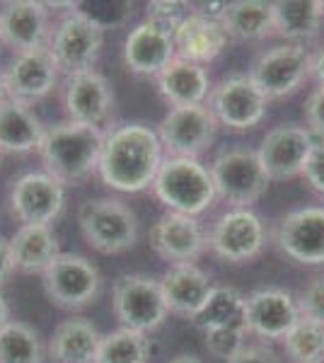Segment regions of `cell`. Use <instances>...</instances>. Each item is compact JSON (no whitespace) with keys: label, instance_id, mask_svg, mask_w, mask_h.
<instances>
[{"label":"cell","instance_id":"6da1fadb","mask_svg":"<svg viewBox=\"0 0 324 363\" xmlns=\"http://www.w3.org/2000/svg\"><path fill=\"white\" fill-rule=\"evenodd\" d=\"M162 162L164 148L157 128L131 121L107 131L97 174L109 189L123 191V194H140L152 186Z\"/></svg>","mask_w":324,"mask_h":363},{"label":"cell","instance_id":"7a4b0ae2","mask_svg":"<svg viewBox=\"0 0 324 363\" xmlns=\"http://www.w3.org/2000/svg\"><path fill=\"white\" fill-rule=\"evenodd\" d=\"M104 136L107 131L75 124V121H61L46 128L44 140L37 150L44 162V172L56 177L63 186L87 182L92 174H97Z\"/></svg>","mask_w":324,"mask_h":363},{"label":"cell","instance_id":"3957f363","mask_svg":"<svg viewBox=\"0 0 324 363\" xmlns=\"http://www.w3.org/2000/svg\"><path fill=\"white\" fill-rule=\"evenodd\" d=\"M150 189L167 211L194 218L218 199L211 167L196 157H164Z\"/></svg>","mask_w":324,"mask_h":363},{"label":"cell","instance_id":"277c9868","mask_svg":"<svg viewBox=\"0 0 324 363\" xmlns=\"http://www.w3.org/2000/svg\"><path fill=\"white\" fill-rule=\"evenodd\" d=\"M78 228L99 255H123L138 242V218L119 199H87L78 208Z\"/></svg>","mask_w":324,"mask_h":363},{"label":"cell","instance_id":"5b68a950","mask_svg":"<svg viewBox=\"0 0 324 363\" xmlns=\"http://www.w3.org/2000/svg\"><path fill=\"white\" fill-rule=\"evenodd\" d=\"M104 46V27L82 10H70L56 22L49 37V54L54 56L61 73L78 75L95 70V63Z\"/></svg>","mask_w":324,"mask_h":363},{"label":"cell","instance_id":"8992f818","mask_svg":"<svg viewBox=\"0 0 324 363\" xmlns=\"http://www.w3.org/2000/svg\"><path fill=\"white\" fill-rule=\"evenodd\" d=\"M111 310L121 327L152 335L167 320L160 279L148 274H123L111 286Z\"/></svg>","mask_w":324,"mask_h":363},{"label":"cell","instance_id":"52a82bcc","mask_svg":"<svg viewBox=\"0 0 324 363\" xmlns=\"http://www.w3.org/2000/svg\"><path fill=\"white\" fill-rule=\"evenodd\" d=\"M208 167L216 184V196L223 199L230 208H252L267 194L271 184L257 150L250 148L220 150Z\"/></svg>","mask_w":324,"mask_h":363},{"label":"cell","instance_id":"ba28073f","mask_svg":"<svg viewBox=\"0 0 324 363\" xmlns=\"http://www.w3.org/2000/svg\"><path fill=\"white\" fill-rule=\"evenodd\" d=\"M247 75L269 102L291 97L312 78V54L308 46L276 44L252 63Z\"/></svg>","mask_w":324,"mask_h":363},{"label":"cell","instance_id":"9c48e42d","mask_svg":"<svg viewBox=\"0 0 324 363\" xmlns=\"http://www.w3.org/2000/svg\"><path fill=\"white\" fill-rule=\"evenodd\" d=\"M44 294L61 310H82L97 301L102 274L87 257L61 252L56 262L41 274Z\"/></svg>","mask_w":324,"mask_h":363},{"label":"cell","instance_id":"30bf717a","mask_svg":"<svg viewBox=\"0 0 324 363\" xmlns=\"http://www.w3.org/2000/svg\"><path fill=\"white\" fill-rule=\"evenodd\" d=\"M208 109L213 112L218 126L230 131H252L267 119L269 99L259 92L247 73H235L213 85L208 95Z\"/></svg>","mask_w":324,"mask_h":363},{"label":"cell","instance_id":"8fae6325","mask_svg":"<svg viewBox=\"0 0 324 363\" xmlns=\"http://www.w3.org/2000/svg\"><path fill=\"white\" fill-rule=\"evenodd\" d=\"M267 245V225L252 208H230L216 220L208 247L228 264H247L257 259Z\"/></svg>","mask_w":324,"mask_h":363},{"label":"cell","instance_id":"7c38bea8","mask_svg":"<svg viewBox=\"0 0 324 363\" xmlns=\"http://www.w3.org/2000/svg\"><path fill=\"white\" fill-rule=\"evenodd\" d=\"M218 133V121L208 104L169 107L157 124V136L167 157H196L211 148Z\"/></svg>","mask_w":324,"mask_h":363},{"label":"cell","instance_id":"4fadbf2b","mask_svg":"<svg viewBox=\"0 0 324 363\" xmlns=\"http://www.w3.org/2000/svg\"><path fill=\"white\" fill-rule=\"evenodd\" d=\"M8 203L20 225H51L66 206V186L49 172H27L13 182Z\"/></svg>","mask_w":324,"mask_h":363},{"label":"cell","instance_id":"5bb4252c","mask_svg":"<svg viewBox=\"0 0 324 363\" xmlns=\"http://www.w3.org/2000/svg\"><path fill=\"white\" fill-rule=\"evenodd\" d=\"M276 247L300 267H324V208L288 211L276 228Z\"/></svg>","mask_w":324,"mask_h":363},{"label":"cell","instance_id":"9a60e30c","mask_svg":"<svg viewBox=\"0 0 324 363\" xmlns=\"http://www.w3.org/2000/svg\"><path fill=\"white\" fill-rule=\"evenodd\" d=\"M300 320L298 298L291 291L267 286L245 296V325L247 335H255L264 342H284L288 332Z\"/></svg>","mask_w":324,"mask_h":363},{"label":"cell","instance_id":"2e32d148","mask_svg":"<svg viewBox=\"0 0 324 363\" xmlns=\"http://www.w3.org/2000/svg\"><path fill=\"white\" fill-rule=\"evenodd\" d=\"M312 145H315V136L308 131V126L281 124L271 128L257 148L259 162H262L269 182L300 177Z\"/></svg>","mask_w":324,"mask_h":363},{"label":"cell","instance_id":"e0dca14e","mask_svg":"<svg viewBox=\"0 0 324 363\" xmlns=\"http://www.w3.org/2000/svg\"><path fill=\"white\" fill-rule=\"evenodd\" d=\"M63 104L68 121L109 131L107 126L114 116V90L107 75H102L97 68L70 75L63 92Z\"/></svg>","mask_w":324,"mask_h":363},{"label":"cell","instance_id":"ac0fdd59","mask_svg":"<svg viewBox=\"0 0 324 363\" xmlns=\"http://www.w3.org/2000/svg\"><path fill=\"white\" fill-rule=\"evenodd\" d=\"M150 247L160 259L169 262V267L196 264V259L208 247V238L199 218L167 211L150 228Z\"/></svg>","mask_w":324,"mask_h":363},{"label":"cell","instance_id":"d6986e66","mask_svg":"<svg viewBox=\"0 0 324 363\" xmlns=\"http://www.w3.org/2000/svg\"><path fill=\"white\" fill-rule=\"evenodd\" d=\"M177 58L174 32L145 17L128 32L123 42V66L140 78H157Z\"/></svg>","mask_w":324,"mask_h":363},{"label":"cell","instance_id":"ffe728a7","mask_svg":"<svg viewBox=\"0 0 324 363\" xmlns=\"http://www.w3.org/2000/svg\"><path fill=\"white\" fill-rule=\"evenodd\" d=\"M58 75L61 70L46 46L25 51V54H15L13 63L5 70V90L10 99L32 107L34 102H41L56 90Z\"/></svg>","mask_w":324,"mask_h":363},{"label":"cell","instance_id":"44dd1931","mask_svg":"<svg viewBox=\"0 0 324 363\" xmlns=\"http://www.w3.org/2000/svg\"><path fill=\"white\" fill-rule=\"evenodd\" d=\"M49 5L37 0H15L0 10V42L15 54L44 49L51 37Z\"/></svg>","mask_w":324,"mask_h":363},{"label":"cell","instance_id":"7402d4cb","mask_svg":"<svg viewBox=\"0 0 324 363\" xmlns=\"http://www.w3.org/2000/svg\"><path fill=\"white\" fill-rule=\"evenodd\" d=\"M228 42L230 39L220 20L208 15L206 10L186 15L174 34L177 58L199 63V66H208L211 61H216L225 51Z\"/></svg>","mask_w":324,"mask_h":363},{"label":"cell","instance_id":"603a6c76","mask_svg":"<svg viewBox=\"0 0 324 363\" xmlns=\"http://www.w3.org/2000/svg\"><path fill=\"white\" fill-rule=\"evenodd\" d=\"M160 289L169 315L194 320L213 289V281L196 264H172L162 274Z\"/></svg>","mask_w":324,"mask_h":363},{"label":"cell","instance_id":"cb8c5ba5","mask_svg":"<svg viewBox=\"0 0 324 363\" xmlns=\"http://www.w3.org/2000/svg\"><path fill=\"white\" fill-rule=\"evenodd\" d=\"M155 83L160 97L169 107H196V104H206L211 90H213L206 66L184 61V58H174L157 75Z\"/></svg>","mask_w":324,"mask_h":363},{"label":"cell","instance_id":"d4e9b609","mask_svg":"<svg viewBox=\"0 0 324 363\" xmlns=\"http://www.w3.org/2000/svg\"><path fill=\"white\" fill-rule=\"evenodd\" d=\"M13 267L17 274H44L61 255V242L51 225H20L10 238Z\"/></svg>","mask_w":324,"mask_h":363},{"label":"cell","instance_id":"484cf974","mask_svg":"<svg viewBox=\"0 0 324 363\" xmlns=\"http://www.w3.org/2000/svg\"><path fill=\"white\" fill-rule=\"evenodd\" d=\"M102 335L87 318L63 320L46 344L51 363H95Z\"/></svg>","mask_w":324,"mask_h":363},{"label":"cell","instance_id":"4316f807","mask_svg":"<svg viewBox=\"0 0 324 363\" xmlns=\"http://www.w3.org/2000/svg\"><path fill=\"white\" fill-rule=\"evenodd\" d=\"M44 133L46 126L27 104L10 97L0 102V153L25 155L39 150Z\"/></svg>","mask_w":324,"mask_h":363},{"label":"cell","instance_id":"83f0119b","mask_svg":"<svg viewBox=\"0 0 324 363\" xmlns=\"http://www.w3.org/2000/svg\"><path fill=\"white\" fill-rule=\"evenodd\" d=\"M218 20L233 42H259L274 34V3L267 0L223 3Z\"/></svg>","mask_w":324,"mask_h":363},{"label":"cell","instance_id":"f1b7e54d","mask_svg":"<svg viewBox=\"0 0 324 363\" xmlns=\"http://www.w3.org/2000/svg\"><path fill=\"white\" fill-rule=\"evenodd\" d=\"M322 17L320 0H276L274 34L284 39V44L308 46L320 34Z\"/></svg>","mask_w":324,"mask_h":363},{"label":"cell","instance_id":"f546056e","mask_svg":"<svg viewBox=\"0 0 324 363\" xmlns=\"http://www.w3.org/2000/svg\"><path fill=\"white\" fill-rule=\"evenodd\" d=\"M194 325L201 332L208 330H225V327H238L247 330L245 325V296L233 286H216L211 289L208 298L201 310L194 318Z\"/></svg>","mask_w":324,"mask_h":363},{"label":"cell","instance_id":"4dcf8cb0","mask_svg":"<svg viewBox=\"0 0 324 363\" xmlns=\"http://www.w3.org/2000/svg\"><path fill=\"white\" fill-rule=\"evenodd\" d=\"M39 332L27 322L10 320L0 330V363H44Z\"/></svg>","mask_w":324,"mask_h":363},{"label":"cell","instance_id":"1f68e13d","mask_svg":"<svg viewBox=\"0 0 324 363\" xmlns=\"http://www.w3.org/2000/svg\"><path fill=\"white\" fill-rule=\"evenodd\" d=\"M150 361V339L140 332L119 330L102 335L95 363H148Z\"/></svg>","mask_w":324,"mask_h":363},{"label":"cell","instance_id":"d6a6232c","mask_svg":"<svg viewBox=\"0 0 324 363\" xmlns=\"http://www.w3.org/2000/svg\"><path fill=\"white\" fill-rule=\"evenodd\" d=\"M291 363H324V325L300 318L284 339Z\"/></svg>","mask_w":324,"mask_h":363},{"label":"cell","instance_id":"836d02e7","mask_svg":"<svg viewBox=\"0 0 324 363\" xmlns=\"http://www.w3.org/2000/svg\"><path fill=\"white\" fill-rule=\"evenodd\" d=\"M247 330H238V327H225V330H208L203 332V344L213 359L230 361L247 347Z\"/></svg>","mask_w":324,"mask_h":363},{"label":"cell","instance_id":"e575fe53","mask_svg":"<svg viewBox=\"0 0 324 363\" xmlns=\"http://www.w3.org/2000/svg\"><path fill=\"white\" fill-rule=\"evenodd\" d=\"M298 308L300 318L324 325V274H317L315 279H310V284L305 286L298 298Z\"/></svg>","mask_w":324,"mask_h":363},{"label":"cell","instance_id":"d590c367","mask_svg":"<svg viewBox=\"0 0 324 363\" xmlns=\"http://www.w3.org/2000/svg\"><path fill=\"white\" fill-rule=\"evenodd\" d=\"M317 194H324V140L315 138V145H312L308 160H305L303 174H300Z\"/></svg>","mask_w":324,"mask_h":363},{"label":"cell","instance_id":"8d00e7d4","mask_svg":"<svg viewBox=\"0 0 324 363\" xmlns=\"http://www.w3.org/2000/svg\"><path fill=\"white\" fill-rule=\"evenodd\" d=\"M305 121L308 131L317 140H324V87H315L305 99Z\"/></svg>","mask_w":324,"mask_h":363},{"label":"cell","instance_id":"74e56055","mask_svg":"<svg viewBox=\"0 0 324 363\" xmlns=\"http://www.w3.org/2000/svg\"><path fill=\"white\" fill-rule=\"evenodd\" d=\"M228 363H281V359L276 356L274 349L267 347V344H247V347Z\"/></svg>","mask_w":324,"mask_h":363},{"label":"cell","instance_id":"f35d334b","mask_svg":"<svg viewBox=\"0 0 324 363\" xmlns=\"http://www.w3.org/2000/svg\"><path fill=\"white\" fill-rule=\"evenodd\" d=\"M15 274L13 267V252H10V240L0 238V289L8 284V279Z\"/></svg>","mask_w":324,"mask_h":363},{"label":"cell","instance_id":"ab89813d","mask_svg":"<svg viewBox=\"0 0 324 363\" xmlns=\"http://www.w3.org/2000/svg\"><path fill=\"white\" fill-rule=\"evenodd\" d=\"M312 78H315L317 85L324 87V46L312 54Z\"/></svg>","mask_w":324,"mask_h":363},{"label":"cell","instance_id":"60d3db41","mask_svg":"<svg viewBox=\"0 0 324 363\" xmlns=\"http://www.w3.org/2000/svg\"><path fill=\"white\" fill-rule=\"evenodd\" d=\"M10 322V308H8V301H5L3 291H0V330Z\"/></svg>","mask_w":324,"mask_h":363},{"label":"cell","instance_id":"b9f144b4","mask_svg":"<svg viewBox=\"0 0 324 363\" xmlns=\"http://www.w3.org/2000/svg\"><path fill=\"white\" fill-rule=\"evenodd\" d=\"M169 363H201V359H196L194 354H179V356H174Z\"/></svg>","mask_w":324,"mask_h":363},{"label":"cell","instance_id":"7bdbcfd3","mask_svg":"<svg viewBox=\"0 0 324 363\" xmlns=\"http://www.w3.org/2000/svg\"><path fill=\"white\" fill-rule=\"evenodd\" d=\"M3 99H8V90H5V73L0 70V102Z\"/></svg>","mask_w":324,"mask_h":363},{"label":"cell","instance_id":"ee69618b","mask_svg":"<svg viewBox=\"0 0 324 363\" xmlns=\"http://www.w3.org/2000/svg\"><path fill=\"white\" fill-rule=\"evenodd\" d=\"M320 8H322V15H324V0H320Z\"/></svg>","mask_w":324,"mask_h":363},{"label":"cell","instance_id":"f6af8a7d","mask_svg":"<svg viewBox=\"0 0 324 363\" xmlns=\"http://www.w3.org/2000/svg\"><path fill=\"white\" fill-rule=\"evenodd\" d=\"M0 44H3V42H0Z\"/></svg>","mask_w":324,"mask_h":363}]
</instances>
